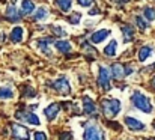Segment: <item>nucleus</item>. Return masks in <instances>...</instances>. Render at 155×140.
<instances>
[{
    "mask_svg": "<svg viewBox=\"0 0 155 140\" xmlns=\"http://www.w3.org/2000/svg\"><path fill=\"white\" fill-rule=\"evenodd\" d=\"M143 18H145L146 21H154L155 9H152L151 6H145V8H143Z\"/></svg>",
    "mask_w": 155,
    "mask_h": 140,
    "instance_id": "5701e85b",
    "label": "nucleus"
},
{
    "mask_svg": "<svg viewBox=\"0 0 155 140\" xmlns=\"http://www.w3.org/2000/svg\"><path fill=\"white\" fill-rule=\"evenodd\" d=\"M131 102H133V105L137 110H140L143 113H152V110H154L149 98L145 93H142L140 91H134L133 92V95H131Z\"/></svg>",
    "mask_w": 155,
    "mask_h": 140,
    "instance_id": "f257e3e1",
    "label": "nucleus"
},
{
    "mask_svg": "<svg viewBox=\"0 0 155 140\" xmlns=\"http://www.w3.org/2000/svg\"><path fill=\"white\" fill-rule=\"evenodd\" d=\"M98 85H100V88H103L104 91H108L110 89V71L105 66H100Z\"/></svg>",
    "mask_w": 155,
    "mask_h": 140,
    "instance_id": "0eeeda50",
    "label": "nucleus"
},
{
    "mask_svg": "<svg viewBox=\"0 0 155 140\" xmlns=\"http://www.w3.org/2000/svg\"><path fill=\"white\" fill-rule=\"evenodd\" d=\"M5 15H6V18H8L9 21H18V20L21 18V15H23V14H20V12L17 11V6H15L14 3H11V5L6 8Z\"/></svg>",
    "mask_w": 155,
    "mask_h": 140,
    "instance_id": "ddd939ff",
    "label": "nucleus"
},
{
    "mask_svg": "<svg viewBox=\"0 0 155 140\" xmlns=\"http://www.w3.org/2000/svg\"><path fill=\"white\" fill-rule=\"evenodd\" d=\"M51 30L56 33V36H65V35H66V32H65L60 26H51Z\"/></svg>",
    "mask_w": 155,
    "mask_h": 140,
    "instance_id": "bb28decb",
    "label": "nucleus"
},
{
    "mask_svg": "<svg viewBox=\"0 0 155 140\" xmlns=\"http://www.w3.org/2000/svg\"><path fill=\"white\" fill-rule=\"evenodd\" d=\"M15 118H17L20 122H27V124H30V125H35V127L41 125V121H39V118H38L35 113H32V112H27V110H20V112H17V113H15Z\"/></svg>",
    "mask_w": 155,
    "mask_h": 140,
    "instance_id": "39448f33",
    "label": "nucleus"
},
{
    "mask_svg": "<svg viewBox=\"0 0 155 140\" xmlns=\"http://www.w3.org/2000/svg\"><path fill=\"white\" fill-rule=\"evenodd\" d=\"M151 86H154V88H155V75L151 78Z\"/></svg>",
    "mask_w": 155,
    "mask_h": 140,
    "instance_id": "473e14b6",
    "label": "nucleus"
},
{
    "mask_svg": "<svg viewBox=\"0 0 155 140\" xmlns=\"http://www.w3.org/2000/svg\"><path fill=\"white\" fill-rule=\"evenodd\" d=\"M59 112H60V104H57V102H53L48 107L44 108V115H45V118H47L48 121L56 119L57 115H59Z\"/></svg>",
    "mask_w": 155,
    "mask_h": 140,
    "instance_id": "9d476101",
    "label": "nucleus"
},
{
    "mask_svg": "<svg viewBox=\"0 0 155 140\" xmlns=\"http://www.w3.org/2000/svg\"><path fill=\"white\" fill-rule=\"evenodd\" d=\"M146 140H155V139H146Z\"/></svg>",
    "mask_w": 155,
    "mask_h": 140,
    "instance_id": "72a5a7b5",
    "label": "nucleus"
},
{
    "mask_svg": "<svg viewBox=\"0 0 155 140\" xmlns=\"http://www.w3.org/2000/svg\"><path fill=\"white\" fill-rule=\"evenodd\" d=\"M59 140H72V134L71 133H60Z\"/></svg>",
    "mask_w": 155,
    "mask_h": 140,
    "instance_id": "c756f323",
    "label": "nucleus"
},
{
    "mask_svg": "<svg viewBox=\"0 0 155 140\" xmlns=\"http://www.w3.org/2000/svg\"><path fill=\"white\" fill-rule=\"evenodd\" d=\"M154 128H155V124H154Z\"/></svg>",
    "mask_w": 155,
    "mask_h": 140,
    "instance_id": "f704fd0d",
    "label": "nucleus"
},
{
    "mask_svg": "<svg viewBox=\"0 0 155 140\" xmlns=\"http://www.w3.org/2000/svg\"><path fill=\"white\" fill-rule=\"evenodd\" d=\"M80 20H81V14H80V12H72L71 17L68 18V21H69L72 26H77V24L80 23Z\"/></svg>",
    "mask_w": 155,
    "mask_h": 140,
    "instance_id": "a878e982",
    "label": "nucleus"
},
{
    "mask_svg": "<svg viewBox=\"0 0 155 140\" xmlns=\"http://www.w3.org/2000/svg\"><path fill=\"white\" fill-rule=\"evenodd\" d=\"M110 77H113L114 80H122L125 77V68L120 63H113L110 68Z\"/></svg>",
    "mask_w": 155,
    "mask_h": 140,
    "instance_id": "9b49d317",
    "label": "nucleus"
},
{
    "mask_svg": "<svg viewBox=\"0 0 155 140\" xmlns=\"http://www.w3.org/2000/svg\"><path fill=\"white\" fill-rule=\"evenodd\" d=\"M53 42L51 38H41L38 42H36V45L38 48L42 51V53H45L47 56H51V50H50V44Z\"/></svg>",
    "mask_w": 155,
    "mask_h": 140,
    "instance_id": "2eb2a0df",
    "label": "nucleus"
},
{
    "mask_svg": "<svg viewBox=\"0 0 155 140\" xmlns=\"http://www.w3.org/2000/svg\"><path fill=\"white\" fill-rule=\"evenodd\" d=\"M122 35H124V41L130 42L134 39V29L131 26H122Z\"/></svg>",
    "mask_w": 155,
    "mask_h": 140,
    "instance_id": "6ab92c4d",
    "label": "nucleus"
},
{
    "mask_svg": "<svg viewBox=\"0 0 155 140\" xmlns=\"http://www.w3.org/2000/svg\"><path fill=\"white\" fill-rule=\"evenodd\" d=\"M89 14H91V15H97V14H98V9H97V8H94V9H91V12H89Z\"/></svg>",
    "mask_w": 155,
    "mask_h": 140,
    "instance_id": "2f4dec72",
    "label": "nucleus"
},
{
    "mask_svg": "<svg viewBox=\"0 0 155 140\" xmlns=\"http://www.w3.org/2000/svg\"><path fill=\"white\" fill-rule=\"evenodd\" d=\"M33 11H35V2L33 0H23L21 2V12H23V15L32 14Z\"/></svg>",
    "mask_w": 155,
    "mask_h": 140,
    "instance_id": "f3484780",
    "label": "nucleus"
},
{
    "mask_svg": "<svg viewBox=\"0 0 155 140\" xmlns=\"http://www.w3.org/2000/svg\"><path fill=\"white\" fill-rule=\"evenodd\" d=\"M14 95L15 92L11 86H0V99H12Z\"/></svg>",
    "mask_w": 155,
    "mask_h": 140,
    "instance_id": "a211bd4d",
    "label": "nucleus"
},
{
    "mask_svg": "<svg viewBox=\"0 0 155 140\" xmlns=\"http://www.w3.org/2000/svg\"><path fill=\"white\" fill-rule=\"evenodd\" d=\"M54 47H56V50L60 51V53H69L71 48H72L68 41H56V42H54Z\"/></svg>",
    "mask_w": 155,
    "mask_h": 140,
    "instance_id": "aec40b11",
    "label": "nucleus"
},
{
    "mask_svg": "<svg viewBox=\"0 0 155 140\" xmlns=\"http://www.w3.org/2000/svg\"><path fill=\"white\" fill-rule=\"evenodd\" d=\"M116 53H117V42L113 39L104 47V54L108 56V57H113V56H116Z\"/></svg>",
    "mask_w": 155,
    "mask_h": 140,
    "instance_id": "dca6fc26",
    "label": "nucleus"
},
{
    "mask_svg": "<svg viewBox=\"0 0 155 140\" xmlns=\"http://www.w3.org/2000/svg\"><path fill=\"white\" fill-rule=\"evenodd\" d=\"M92 2H94V0H77V3H78L80 6H83V8H89V6L92 5Z\"/></svg>",
    "mask_w": 155,
    "mask_h": 140,
    "instance_id": "7c9ffc66",
    "label": "nucleus"
},
{
    "mask_svg": "<svg viewBox=\"0 0 155 140\" xmlns=\"http://www.w3.org/2000/svg\"><path fill=\"white\" fill-rule=\"evenodd\" d=\"M33 136H35V140H47L48 139V137H47V134H45L44 131H36Z\"/></svg>",
    "mask_w": 155,
    "mask_h": 140,
    "instance_id": "c85d7f7f",
    "label": "nucleus"
},
{
    "mask_svg": "<svg viewBox=\"0 0 155 140\" xmlns=\"http://www.w3.org/2000/svg\"><path fill=\"white\" fill-rule=\"evenodd\" d=\"M108 36H110V30H108V29H101V30L92 33L89 39H91V42H94V44H100V42H103L104 39H107Z\"/></svg>",
    "mask_w": 155,
    "mask_h": 140,
    "instance_id": "f8f14e48",
    "label": "nucleus"
},
{
    "mask_svg": "<svg viewBox=\"0 0 155 140\" xmlns=\"http://www.w3.org/2000/svg\"><path fill=\"white\" fill-rule=\"evenodd\" d=\"M81 102H83V112L86 115H95L97 113V105L95 102L92 101V98H89L87 95H84L81 98Z\"/></svg>",
    "mask_w": 155,
    "mask_h": 140,
    "instance_id": "1a4fd4ad",
    "label": "nucleus"
},
{
    "mask_svg": "<svg viewBox=\"0 0 155 140\" xmlns=\"http://www.w3.org/2000/svg\"><path fill=\"white\" fill-rule=\"evenodd\" d=\"M151 53H152V47H149V45L142 47L140 51H139V60H140V62H145V60L149 57Z\"/></svg>",
    "mask_w": 155,
    "mask_h": 140,
    "instance_id": "4be33fe9",
    "label": "nucleus"
},
{
    "mask_svg": "<svg viewBox=\"0 0 155 140\" xmlns=\"http://www.w3.org/2000/svg\"><path fill=\"white\" fill-rule=\"evenodd\" d=\"M101 108H103V113L107 118H116L122 110V104L116 98H107V99H103Z\"/></svg>",
    "mask_w": 155,
    "mask_h": 140,
    "instance_id": "f03ea898",
    "label": "nucleus"
},
{
    "mask_svg": "<svg viewBox=\"0 0 155 140\" xmlns=\"http://www.w3.org/2000/svg\"><path fill=\"white\" fill-rule=\"evenodd\" d=\"M54 3L59 6V9L62 12H68L72 6V0H54Z\"/></svg>",
    "mask_w": 155,
    "mask_h": 140,
    "instance_id": "412c9836",
    "label": "nucleus"
},
{
    "mask_svg": "<svg viewBox=\"0 0 155 140\" xmlns=\"http://www.w3.org/2000/svg\"><path fill=\"white\" fill-rule=\"evenodd\" d=\"M124 122H125V125L128 127V130H131V131H143V130L146 128V125H145L142 121H139V119H136V118H133V116H125Z\"/></svg>",
    "mask_w": 155,
    "mask_h": 140,
    "instance_id": "6e6552de",
    "label": "nucleus"
},
{
    "mask_svg": "<svg viewBox=\"0 0 155 140\" xmlns=\"http://www.w3.org/2000/svg\"><path fill=\"white\" fill-rule=\"evenodd\" d=\"M83 140H105V136L97 124H86Z\"/></svg>",
    "mask_w": 155,
    "mask_h": 140,
    "instance_id": "7ed1b4c3",
    "label": "nucleus"
},
{
    "mask_svg": "<svg viewBox=\"0 0 155 140\" xmlns=\"http://www.w3.org/2000/svg\"><path fill=\"white\" fill-rule=\"evenodd\" d=\"M11 130H12V137L15 140H29L30 139L29 130H27L24 125L12 124V125H11Z\"/></svg>",
    "mask_w": 155,
    "mask_h": 140,
    "instance_id": "423d86ee",
    "label": "nucleus"
},
{
    "mask_svg": "<svg viewBox=\"0 0 155 140\" xmlns=\"http://www.w3.org/2000/svg\"><path fill=\"white\" fill-rule=\"evenodd\" d=\"M23 35H24V29H23L21 26H15V27L11 30L9 38H11V41H12L14 44H18V42L23 41Z\"/></svg>",
    "mask_w": 155,
    "mask_h": 140,
    "instance_id": "4468645a",
    "label": "nucleus"
},
{
    "mask_svg": "<svg viewBox=\"0 0 155 140\" xmlns=\"http://www.w3.org/2000/svg\"><path fill=\"white\" fill-rule=\"evenodd\" d=\"M136 24H137V27H139L140 30H146V29L149 27L148 21H146L143 17H140V15H137V17H136Z\"/></svg>",
    "mask_w": 155,
    "mask_h": 140,
    "instance_id": "393cba45",
    "label": "nucleus"
},
{
    "mask_svg": "<svg viewBox=\"0 0 155 140\" xmlns=\"http://www.w3.org/2000/svg\"><path fill=\"white\" fill-rule=\"evenodd\" d=\"M47 15H48L47 8L41 6V8H38V9H36V12L33 14V18H35V20H44V18H47Z\"/></svg>",
    "mask_w": 155,
    "mask_h": 140,
    "instance_id": "b1692460",
    "label": "nucleus"
},
{
    "mask_svg": "<svg viewBox=\"0 0 155 140\" xmlns=\"http://www.w3.org/2000/svg\"><path fill=\"white\" fill-rule=\"evenodd\" d=\"M50 88L54 89L57 93L60 95H69L71 93V85H69V80L65 77V75H60L59 78H56L54 82H50L48 83Z\"/></svg>",
    "mask_w": 155,
    "mask_h": 140,
    "instance_id": "20e7f679",
    "label": "nucleus"
},
{
    "mask_svg": "<svg viewBox=\"0 0 155 140\" xmlns=\"http://www.w3.org/2000/svg\"><path fill=\"white\" fill-rule=\"evenodd\" d=\"M36 92H35V89H32L30 86H26V92H24V98H32V96H35Z\"/></svg>",
    "mask_w": 155,
    "mask_h": 140,
    "instance_id": "cd10ccee",
    "label": "nucleus"
}]
</instances>
